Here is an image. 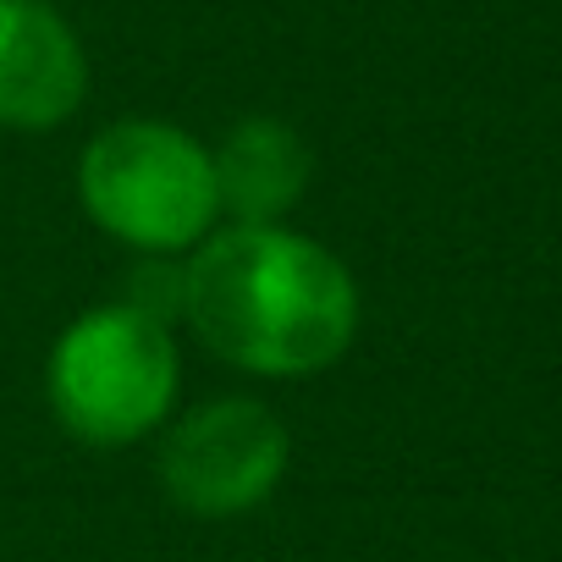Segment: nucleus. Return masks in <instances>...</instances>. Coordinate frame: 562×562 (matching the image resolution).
<instances>
[{"label":"nucleus","instance_id":"obj_1","mask_svg":"<svg viewBox=\"0 0 562 562\" xmlns=\"http://www.w3.org/2000/svg\"><path fill=\"white\" fill-rule=\"evenodd\" d=\"M182 321L248 375H315L359 331L348 265L288 226H226L182 259Z\"/></svg>","mask_w":562,"mask_h":562},{"label":"nucleus","instance_id":"obj_2","mask_svg":"<svg viewBox=\"0 0 562 562\" xmlns=\"http://www.w3.org/2000/svg\"><path fill=\"white\" fill-rule=\"evenodd\" d=\"M78 199L100 232L144 254H182L221 215L210 149L155 116L111 122L78 160Z\"/></svg>","mask_w":562,"mask_h":562},{"label":"nucleus","instance_id":"obj_3","mask_svg":"<svg viewBox=\"0 0 562 562\" xmlns=\"http://www.w3.org/2000/svg\"><path fill=\"white\" fill-rule=\"evenodd\" d=\"M177 342L133 304L78 315L50 348V408L89 447L149 436L177 397Z\"/></svg>","mask_w":562,"mask_h":562},{"label":"nucleus","instance_id":"obj_4","mask_svg":"<svg viewBox=\"0 0 562 562\" xmlns=\"http://www.w3.org/2000/svg\"><path fill=\"white\" fill-rule=\"evenodd\" d=\"M288 425L259 397H215L182 414L160 447V485L193 518H237L288 474Z\"/></svg>","mask_w":562,"mask_h":562},{"label":"nucleus","instance_id":"obj_5","mask_svg":"<svg viewBox=\"0 0 562 562\" xmlns=\"http://www.w3.org/2000/svg\"><path fill=\"white\" fill-rule=\"evenodd\" d=\"M89 94V56L50 0H0V127L50 133Z\"/></svg>","mask_w":562,"mask_h":562},{"label":"nucleus","instance_id":"obj_6","mask_svg":"<svg viewBox=\"0 0 562 562\" xmlns=\"http://www.w3.org/2000/svg\"><path fill=\"white\" fill-rule=\"evenodd\" d=\"M210 160H215L221 210H232L237 226H276L310 188L315 166L304 133L281 116H243Z\"/></svg>","mask_w":562,"mask_h":562},{"label":"nucleus","instance_id":"obj_7","mask_svg":"<svg viewBox=\"0 0 562 562\" xmlns=\"http://www.w3.org/2000/svg\"><path fill=\"white\" fill-rule=\"evenodd\" d=\"M127 304L149 321H177L182 315V265H171V254H149L133 276H127Z\"/></svg>","mask_w":562,"mask_h":562}]
</instances>
